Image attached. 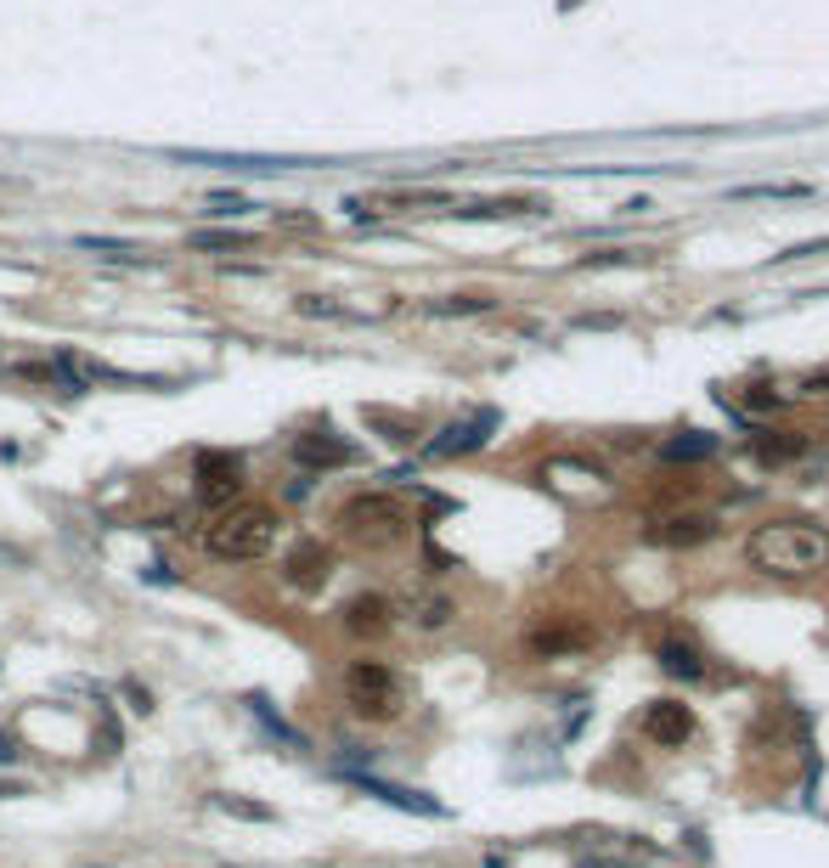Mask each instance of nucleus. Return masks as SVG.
I'll use <instances>...</instances> for the list:
<instances>
[{"mask_svg": "<svg viewBox=\"0 0 829 868\" xmlns=\"http://www.w3.org/2000/svg\"><path fill=\"white\" fill-rule=\"evenodd\" d=\"M345 699H350V711L361 722H389L407 706V683L395 677L384 660H356L345 672Z\"/></svg>", "mask_w": 829, "mask_h": 868, "instance_id": "4", "label": "nucleus"}, {"mask_svg": "<svg viewBox=\"0 0 829 868\" xmlns=\"http://www.w3.org/2000/svg\"><path fill=\"white\" fill-rule=\"evenodd\" d=\"M0 564H28V553L12 547V542H0Z\"/></svg>", "mask_w": 829, "mask_h": 868, "instance_id": "29", "label": "nucleus"}, {"mask_svg": "<svg viewBox=\"0 0 829 868\" xmlns=\"http://www.w3.org/2000/svg\"><path fill=\"white\" fill-rule=\"evenodd\" d=\"M327 576H334V553H327L322 542H293L288 558H283V581L300 587V592H316Z\"/></svg>", "mask_w": 829, "mask_h": 868, "instance_id": "8", "label": "nucleus"}, {"mask_svg": "<svg viewBox=\"0 0 829 868\" xmlns=\"http://www.w3.org/2000/svg\"><path fill=\"white\" fill-rule=\"evenodd\" d=\"M717 519L711 514H666V519H649L644 542L654 547H700V542H717Z\"/></svg>", "mask_w": 829, "mask_h": 868, "instance_id": "7", "label": "nucleus"}, {"mask_svg": "<svg viewBox=\"0 0 829 868\" xmlns=\"http://www.w3.org/2000/svg\"><path fill=\"white\" fill-rule=\"evenodd\" d=\"M300 316H334V322H350V311L334 305V299H322V293H305V299H300Z\"/></svg>", "mask_w": 829, "mask_h": 868, "instance_id": "26", "label": "nucleus"}, {"mask_svg": "<svg viewBox=\"0 0 829 868\" xmlns=\"http://www.w3.org/2000/svg\"><path fill=\"white\" fill-rule=\"evenodd\" d=\"M802 451H807V441H802V434H784V429L756 434V457H761V462H795Z\"/></svg>", "mask_w": 829, "mask_h": 868, "instance_id": "19", "label": "nucleus"}, {"mask_svg": "<svg viewBox=\"0 0 829 868\" xmlns=\"http://www.w3.org/2000/svg\"><path fill=\"white\" fill-rule=\"evenodd\" d=\"M231 868H238V863H231Z\"/></svg>", "mask_w": 829, "mask_h": 868, "instance_id": "33", "label": "nucleus"}, {"mask_svg": "<svg viewBox=\"0 0 829 868\" xmlns=\"http://www.w3.org/2000/svg\"><path fill=\"white\" fill-rule=\"evenodd\" d=\"M124 694H130V711H142V716H147V711H153V694H147V688H142V683H130V688H124Z\"/></svg>", "mask_w": 829, "mask_h": 868, "instance_id": "28", "label": "nucleus"}, {"mask_svg": "<svg viewBox=\"0 0 829 868\" xmlns=\"http://www.w3.org/2000/svg\"><path fill=\"white\" fill-rule=\"evenodd\" d=\"M717 451V434H683V441H666L660 457L666 462H688V457H711Z\"/></svg>", "mask_w": 829, "mask_h": 868, "instance_id": "21", "label": "nucleus"}, {"mask_svg": "<svg viewBox=\"0 0 829 868\" xmlns=\"http://www.w3.org/2000/svg\"><path fill=\"white\" fill-rule=\"evenodd\" d=\"M339 530L356 547H373L379 553V547L407 542L412 514H407L401 496H389V491H361V496H350V503L339 508Z\"/></svg>", "mask_w": 829, "mask_h": 868, "instance_id": "3", "label": "nucleus"}, {"mask_svg": "<svg viewBox=\"0 0 829 868\" xmlns=\"http://www.w3.org/2000/svg\"><path fill=\"white\" fill-rule=\"evenodd\" d=\"M17 756H23V750H17V745L7 739V733H0V761H17Z\"/></svg>", "mask_w": 829, "mask_h": 868, "instance_id": "31", "label": "nucleus"}, {"mask_svg": "<svg viewBox=\"0 0 829 868\" xmlns=\"http://www.w3.org/2000/svg\"><path fill=\"white\" fill-rule=\"evenodd\" d=\"M176 164H204V170H231V176H265V170H305L300 158H272V153H170Z\"/></svg>", "mask_w": 829, "mask_h": 868, "instance_id": "6", "label": "nucleus"}, {"mask_svg": "<svg viewBox=\"0 0 829 868\" xmlns=\"http://www.w3.org/2000/svg\"><path fill=\"white\" fill-rule=\"evenodd\" d=\"M192 480H197V503L215 508V514L231 508V503H243V462L231 451H197Z\"/></svg>", "mask_w": 829, "mask_h": 868, "instance_id": "5", "label": "nucleus"}, {"mask_svg": "<svg viewBox=\"0 0 829 868\" xmlns=\"http://www.w3.org/2000/svg\"><path fill=\"white\" fill-rule=\"evenodd\" d=\"M654 660L666 665L672 677H683V683H700V677H706V660H700V649H694V643H683V638H666V643L654 649Z\"/></svg>", "mask_w": 829, "mask_h": 868, "instance_id": "16", "label": "nucleus"}, {"mask_svg": "<svg viewBox=\"0 0 829 868\" xmlns=\"http://www.w3.org/2000/svg\"><path fill=\"white\" fill-rule=\"evenodd\" d=\"M249 209H254V197H243V192H209V209H204V215L238 220V215H249Z\"/></svg>", "mask_w": 829, "mask_h": 868, "instance_id": "24", "label": "nucleus"}, {"mask_svg": "<svg viewBox=\"0 0 829 868\" xmlns=\"http://www.w3.org/2000/svg\"><path fill=\"white\" fill-rule=\"evenodd\" d=\"M277 508L265 503H231L215 514V525L204 530V547L220 558V564H249V558H265L277 547Z\"/></svg>", "mask_w": 829, "mask_h": 868, "instance_id": "2", "label": "nucleus"}, {"mask_svg": "<svg viewBox=\"0 0 829 868\" xmlns=\"http://www.w3.org/2000/svg\"><path fill=\"white\" fill-rule=\"evenodd\" d=\"M85 868H108V863H85Z\"/></svg>", "mask_w": 829, "mask_h": 868, "instance_id": "32", "label": "nucleus"}, {"mask_svg": "<svg viewBox=\"0 0 829 868\" xmlns=\"http://www.w3.org/2000/svg\"><path fill=\"white\" fill-rule=\"evenodd\" d=\"M389 620H395V604L384 592H356L345 604V631L350 638H379V631H389Z\"/></svg>", "mask_w": 829, "mask_h": 868, "instance_id": "11", "label": "nucleus"}, {"mask_svg": "<svg viewBox=\"0 0 829 868\" xmlns=\"http://www.w3.org/2000/svg\"><path fill=\"white\" fill-rule=\"evenodd\" d=\"M356 457L361 451L350 441H339L334 429H316V434H300V441H293V462H300V469H345Z\"/></svg>", "mask_w": 829, "mask_h": 868, "instance_id": "10", "label": "nucleus"}, {"mask_svg": "<svg viewBox=\"0 0 829 868\" xmlns=\"http://www.w3.org/2000/svg\"><path fill=\"white\" fill-rule=\"evenodd\" d=\"M249 711H254V716L265 722V733H277V739H283V745H293V750H305V739H300V733H293V727H288L283 716H272V706H265L260 694H249Z\"/></svg>", "mask_w": 829, "mask_h": 868, "instance_id": "23", "label": "nucleus"}, {"mask_svg": "<svg viewBox=\"0 0 829 868\" xmlns=\"http://www.w3.org/2000/svg\"><path fill=\"white\" fill-rule=\"evenodd\" d=\"M407 615H412V626H423V631H441V626H452L457 604H452L446 592H412V598H407Z\"/></svg>", "mask_w": 829, "mask_h": 868, "instance_id": "17", "label": "nucleus"}, {"mask_svg": "<svg viewBox=\"0 0 829 868\" xmlns=\"http://www.w3.org/2000/svg\"><path fill=\"white\" fill-rule=\"evenodd\" d=\"M644 733H649L654 745L677 750V745L694 739V711L683 706V699H654V706L644 711Z\"/></svg>", "mask_w": 829, "mask_h": 868, "instance_id": "9", "label": "nucleus"}, {"mask_svg": "<svg viewBox=\"0 0 829 868\" xmlns=\"http://www.w3.org/2000/svg\"><path fill=\"white\" fill-rule=\"evenodd\" d=\"M215 812L243 818V823H272V818H277L272 807H260V800H243V795H215Z\"/></svg>", "mask_w": 829, "mask_h": 868, "instance_id": "22", "label": "nucleus"}, {"mask_svg": "<svg viewBox=\"0 0 829 868\" xmlns=\"http://www.w3.org/2000/svg\"><path fill=\"white\" fill-rule=\"evenodd\" d=\"M496 311L491 293H446V299H429V316H485Z\"/></svg>", "mask_w": 829, "mask_h": 868, "instance_id": "20", "label": "nucleus"}, {"mask_svg": "<svg viewBox=\"0 0 829 868\" xmlns=\"http://www.w3.org/2000/svg\"><path fill=\"white\" fill-rule=\"evenodd\" d=\"M74 249H85V254H96V260H108V265H153V260H142L136 243H124V238H96V231L74 238Z\"/></svg>", "mask_w": 829, "mask_h": 868, "instance_id": "18", "label": "nucleus"}, {"mask_svg": "<svg viewBox=\"0 0 829 868\" xmlns=\"http://www.w3.org/2000/svg\"><path fill=\"white\" fill-rule=\"evenodd\" d=\"M587 643H592V631L576 626V620H558V626H537V631H530V649H537V654H576Z\"/></svg>", "mask_w": 829, "mask_h": 868, "instance_id": "15", "label": "nucleus"}, {"mask_svg": "<svg viewBox=\"0 0 829 868\" xmlns=\"http://www.w3.org/2000/svg\"><path fill=\"white\" fill-rule=\"evenodd\" d=\"M802 395H829V366H818V373L802 378Z\"/></svg>", "mask_w": 829, "mask_h": 868, "instance_id": "27", "label": "nucleus"}, {"mask_svg": "<svg viewBox=\"0 0 829 868\" xmlns=\"http://www.w3.org/2000/svg\"><path fill=\"white\" fill-rule=\"evenodd\" d=\"M345 779H350L356 789L389 800V807H401V812H418V818H441V812H446L441 800H429V795H418V789H401V784H389V779H373V773H345Z\"/></svg>", "mask_w": 829, "mask_h": 868, "instance_id": "12", "label": "nucleus"}, {"mask_svg": "<svg viewBox=\"0 0 829 868\" xmlns=\"http://www.w3.org/2000/svg\"><path fill=\"white\" fill-rule=\"evenodd\" d=\"M260 238L243 226H204V231H187V249L192 254H249Z\"/></svg>", "mask_w": 829, "mask_h": 868, "instance_id": "14", "label": "nucleus"}, {"mask_svg": "<svg viewBox=\"0 0 829 868\" xmlns=\"http://www.w3.org/2000/svg\"><path fill=\"white\" fill-rule=\"evenodd\" d=\"M491 429H496V412H474V418H462V423H452L441 441H429V457H457V451H474V446H485L491 441Z\"/></svg>", "mask_w": 829, "mask_h": 868, "instance_id": "13", "label": "nucleus"}, {"mask_svg": "<svg viewBox=\"0 0 829 868\" xmlns=\"http://www.w3.org/2000/svg\"><path fill=\"white\" fill-rule=\"evenodd\" d=\"M745 558L756 564L761 576L802 581V576H813V570H824V564H829V530L813 525V519H768V525L750 530Z\"/></svg>", "mask_w": 829, "mask_h": 868, "instance_id": "1", "label": "nucleus"}, {"mask_svg": "<svg viewBox=\"0 0 829 868\" xmlns=\"http://www.w3.org/2000/svg\"><path fill=\"white\" fill-rule=\"evenodd\" d=\"M12 795H28V789H23L17 779H0V800H12Z\"/></svg>", "mask_w": 829, "mask_h": 868, "instance_id": "30", "label": "nucleus"}, {"mask_svg": "<svg viewBox=\"0 0 829 868\" xmlns=\"http://www.w3.org/2000/svg\"><path fill=\"white\" fill-rule=\"evenodd\" d=\"M638 260H644L638 249H599V254H587L581 265H587V272H604V265H638Z\"/></svg>", "mask_w": 829, "mask_h": 868, "instance_id": "25", "label": "nucleus"}]
</instances>
